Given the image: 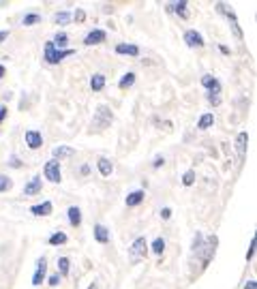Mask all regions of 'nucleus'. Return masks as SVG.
<instances>
[{"label":"nucleus","instance_id":"obj_1","mask_svg":"<svg viewBox=\"0 0 257 289\" xmlns=\"http://www.w3.org/2000/svg\"><path fill=\"white\" fill-rule=\"evenodd\" d=\"M73 54H75V49H56L54 43L47 41V43H45V54H43V58H45V62H47V64H60L64 58H69V56H73Z\"/></svg>","mask_w":257,"mask_h":289},{"label":"nucleus","instance_id":"obj_2","mask_svg":"<svg viewBox=\"0 0 257 289\" xmlns=\"http://www.w3.org/2000/svg\"><path fill=\"white\" fill-rule=\"evenodd\" d=\"M92 122L96 124V128L99 131H103V128H107L109 124L114 122V112L109 109L107 105H99L94 109V118H92Z\"/></svg>","mask_w":257,"mask_h":289},{"label":"nucleus","instance_id":"obj_3","mask_svg":"<svg viewBox=\"0 0 257 289\" xmlns=\"http://www.w3.org/2000/svg\"><path fill=\"white\" fill-rule=\"evenodd\" d=\"M148 253V240L144 236L135 238V242L128 247V259H131V263H137L139 259H144Z\"/></svg>","mask_w":257,"mask_h":289},{"label":"nucleus","instance_id":"obj_4","mask_svg":"<svg viewBox=\"0 0 257 289\" xmlns=\"http://www.w3.org/2000/svg\"><path fill=\"white\" fill-rule=\"evenodd\" d=\"M43 178H45V180H49L51 184H58V182H62V173H60V161H54V159H49L47 163L43 165Z\"/></svg>","mask_w":257,"mask_h":289},{"label":"nucleus","instance_id":"obj_5","mask_svg":"<svg viewBox=\"0 0 257 289\" xmlns=\"http://www.w3.org/2000/svg\"><path fill=\"white\" fill-rule=\"evenodd\" d=\"M216 13H225V15H227V19H229V24H231V28H234V32H236V37L238 39H242V28L240 26H238V17H236V11L231 9L229 4H225V2H218L216 6Z\"/></svg>","mask_w":257,"mask_h":289},{"label":"nucleus","instance_id":"obj_6","mask_svg":"<svg viewBox=\"0 0 257 289\" xmlns=\"http://www.w3.org/2000/svg\"><path fill=\"white\" fill-rule=\"evenodd\" d=\"M204 247H206V250H204V257H202V266L206 268V266H208V263H210L212 255H214L216 247H218V238H216V236H210L208 240L204 242Z\"/></svg>","mask_w":257,"mask_h":289},{"label":"nucleus","instance_id":"obj_7","mask_svg":"<svg viewBox=\"0 0 257 289\" xmlns=\"http://www.w3.org/2000/svg\"><path fill=\"white\" fill-rule=\"evenodd\" d=\"M105 39H107V32H105V30L92 28L86 37H84V45H88V47H90V45H101L103 41H105Z\"/></svg>","mask_w":257,"mask_h":289},{"label":"nucleus","instance_id":"obj_8","mask_svg":"<svg viewBox=\"0 0 257 289\" xmlns=\"http://www.w3.org/2000/svg\"><path fill=\"white\" fill-rule=\"evenodd\" d=\"M43 191V182H41V176H32L28 182L24 184V195H28V197H32V195H39V193Z\"/></svg>","mask_w":257,"mask_h":289},{"label":"nucleus","instance_id":"obj_9","mask_svg":"<svg viewBox=\"0 0 257 289\" xmlns=\"http://www.w3.org/2000/svg\"><path fill=\"white\" fill-rule=\"evenodd\" d=\"M45 276H47V259L45 257H41V259L37 261V270L35 274H32V285H41V283L45 281Z\"/></svg>","mask_w":257,"mask_h":289},{"label":"nucleus","instance_id":"obj_10","mask_svg":"<svg viewBox=\"0 0 257 289\" xmlns=\"http://www.w3.org/2000/svg\"><path fill=\"white\" fill-rule=\"evenodd\" d=\"M202 86L208 90L210 94H221V80H216V77L210 75V73H206L202 77Z\"/></svg>","mask_w":257,"mask_h":289},{"label":"nucleus","instance_id":"obj_11","mask_svg":"<svg viewBox=\"0 0 257 289\" xmlns=\"http://www.w3.org/2000/svg\"><path fill=\"white\" fill-rule=\"evenodd\" d=\"M24 141H26V146H28L30 150H39V148L43 146V135L39 131H26Z\"/></svg>","mask_w":257,"mask_h":289},{"label":"nucleus","instance_id":"obj_12","mask_svg":"<svg viewBox=\"0 0 257 289\" xmlns=\"http://www.w3.org/2000/svg\"><path fill=\"white\" fill-rule=\"evenodd\" d=\"M184 43L189 47H204V37L199 30H186L184 32Z\"/></svg>","mask_w":257,"mask_h":289},{"label":"nucleus","instance_id":"obj_13","mask_svg":"<svg viewBox=\"0 0 257 289\" xmlns=\"http://www.w3.org/2000/svg\"><path fill=\"white\" fill-rule=\"evenodd\" d=\"M247 146H249V133L242 131L238 133L236 137V152H238V159L244 161V157H247Z\"/></svg>","mask_w":257,"mask_h":289},{"label":"nucleus","instance_id":"obj_14","mask_svg":"<svg viewBox=\"0 0 257 289\" xmlns=\"http://www.w3.org/2000/svg\"><path fill=\"white\" fill-rule=\"evenodd\" d=\"M51 212H54V204H51V202H43V204L30 206V214L32 216H49Z\"/></svg>","mask_w":257,"mask_h":289},{"label":"nucleus","instance_id":"obj_15","mask_svg":"<svg viewBox=\"0 0 257 289\" xmlns=\"http://www.w3.org/2000/svg\"><path fill=\"white\" fill-rule=\"evenodd\" d=\"M114 51H116V54H120V56H131V58L139 56V47H137V45H133V43H118Z\"/></svg>","mask_w":257,"mask_h":289},{"label":"nucleus","instance_id":"obj_16","mask_svg":"<svg viewBox=\"0 0 257 289\" xmlns=\"http://www.w3.org/2000/svg\"><path fill=\"white\" fill-rule=\"evenodd\" d=\"M146 199V191H141V189H135V191H131L127 195V199H125V204L128 206V208H135V206H139L141 202Z\"/></svg>","mask_w":257,"mask_h":289},{"label":"nucleus","instance_id":"obj_17","mask_svg":"<svg viewBox=\"0 0 257 289\" xmlns=\"http://www.w3.org/2000/svg\"><path fill=\"white\" fill-rule=\"evenodd\" d=\"M96 169H99V173L103 178H109L112 176V171H114V165H112V161H109L107 157H99V161H96Z\"/></svg>","mask_w":257,"mask_h":289},{"label":"nucleus","instance_id":"obj_18","mask_svg":"<svg viewBox=\"0 0 257 289\" xmlns=\"http://www.w3.org/2000/svg\"><path fill=\"white\" fill-rule=\"evenodd\" d=\"M186 6H189V2L180 0V2H173V4L167 6V13H176L180 19H186V17H189V13H186Z\"/></svg>","mask_w":257,"mask_h":289},{"label":"nucleus","instance_id":"obj_19","mask_svg":"<svg viewBox=\"0 0 257 289\" xmlns=\"http://www.w3.org/2000/svg\"><path fill=\"white\" fill-rule=\"evenodd\" d=\"M92 234H94V240L99 242V244H107V242H109V231H107L105 225L96 223L94 229H92Z\"/></svg>","mask_w":257,"mask_h":289},{"label":"nucleus","instance_id":"obj_20","mask_svg":"<svg viewBox=\"0 0 257 289\" xmlns=\"http://www.w3.org/2000/svg\"><path fill=\"white\" fill-rule=\"evenodd\" d=\"M73 154H75V148H71V146H56L54 150H51V157H54V161L73 157Z\"/></svg>","mask_w":257,"mask_h":289},{"label":"nucleus","instance_id":"obj_21","mask_svg":"<svg viewBox=\"0 0 257 289\" xmlns=\"http://www.w3.org/2000/svg\"><path fill=\"white\" fill-rule=\"evenodd\" d=\"M67 216H69V223L73 225V227H80V225H82V210L77 208V206H69V208H67Z\"/></svg>","mask_w":257,"mask_h":289},{"label":"nucleus","instance_id":"obj_22","mask_svg":"<svg viewBox=\"0 0 257 289\" xmlns=\"http://www.w3.org/2000/svg\"><path fill=\"white\" fill-rule=\"evenodd\" d=\"M105 75L103 73H94L92 77H90V90H92V92H101L103 88H105Z\"/></svg>","mask_w":257,"mask_h":289},{"label":"nucleus","instance_id":"obj_23","mask_svg":"<svg viewBox=\"0 0 257 289\" xmlns=\"http://www.w3.org/2000/svg\"><path fill=\"white\" fill-rule=\"evenodd\" d=\"M214 124V114H202L197 120V128L199 131H208V128Z\"/></svg>","mask_w":257,"mask_h":289},{"label":"nucleus","instance_id":"obj_24","mask_svg":"<svg viewBox=\"0 0 257 289\" xmlns=\"http://www.w3.org/2000/svg\"><path fill=\"white\" fill-rule=\"evenodd\" d=\"M69 236L64 234V231H56V234H51L47 238V244H51V247H60V244H67Z\"/></svg>","mask_w":257,"mask_h":289},{"label":"nucleus","instance_id":"obj_25","mask_svg":"<svg viewBox=\"0 0 257 289\" xmlns=\"http://www.w3.org/2000/svg\"><path fill=\"white\" fill-rule=\"evenodd\" d=\"M133 83H135V73H133V71H128V73H125V75L120 77L118 88H120V90H127V88H131Z\"/></svg>","mask_w":257,"mask_h":289},{"label":"nucleus","instance_id":"obj_26","mask_svg":"<svg viewBox=\"0 0 257 289\" xmlns=\"http://www.w3.org/2000/svg\"><path fill=\"white\" fill-rule=\"evenodd\" d=\"M51 43H54L56 49H64L67 47V43H69V35L67 32H58V35H54V41Z\"/></svg>","mask_w":257,"mask_h":289},{"label":"nucleus","instance_id":"obj_27","mask_svg":"<svg viewBox=\"0 0 257 289\" xmlns=\"http://www.w3.org/2000/svg\"><path fill=\"white\" fill-rule=\"evenodd\" d=\"M56 26H67L71 22V13L69 11H60V13H56L54 19H51Z\"/></svg>","mask_w":257,"mask_h":289},{"label":"nucleus","instance_id":"obj_28","mask_svg":"<svg viewBox=\"0 0 257 289\" xmlns=\"http://www.w3.org/2000/svg\"><path fill=\"white\" fill-rule=\"evenodd\" d=\"M69 270H71L69 257H60V259H58V274H60V276H67Z\"/></svg>","mask_w":257,"mask_h":289},{"label":"nucleus","instance_id":"obj_29","mask_svg":"<svg viewBox=\"0 0 257 289\" xmlns=\"http://www.w3.org/2000/svg\"><path fill=\"white\" fill-rule=\"evenodd\" d=\"M163 250H165V238H154L152 240V253L163 255Z\"/></svg>","mask_w":257,"mask_h":289},{"label":"nucleus","instance_id":"obj_30","mask_svg":"<svg viewBox=\"0 0 257 289\" xmlns=\"http://www.w3.org/2000/svg\"><path fill=\"white\" fill-rule=\"evenodd\" d=\"M39 22H41V15H39V13H26L24 19H22L24 26H35Z\"/></svg>","mask_w":257,"mask_h":289},{"label":"nucleus","instance_id":"obj_31","mask_svg":"<svg viewBox=\"0 0 257 289\" xmlns=\"http://www.w3.org/2000/svg\"><path fill=\"white\" fill-rule=\"evenodd\" d=\"M13 189V180L9 176H4V173H0V193H6Z\"/></svg>","mask_w":257,"mask_h":289},{"label":"nucleus","instance_id":"obj_32","mask_svg":"<svg viewBox=\"0 0 257 289\" xmlns=\"http://www.w3.org/2000/svg\"><path fill=\"white\" fill-rule=\"evenodd\" d=\"M202 248H204V234H202V231H197L195 240H193V250L197 253V250H202Z\"/></svg>","mask_w":257,"mask_h":289},{"label":"nucleus","instance_id":"obj_33","mask_svg":"<svg viewBox=\"0 0 257 289\" xmlns=\"http://www.w3.org/2000/svg\"><path fill=\"white\" fill-rule=\"evenodd\" d=\"M255 248H257V238L253 236L251 238V242H249V250H247V261H251L255 257Z\"/></svg>","mask_w":257,"mask_h":289},{"label":"nucleus","instance_id":"obj_34","mask_svg":"<svg viewBox=\"0 0 257 289\" xmlns=\"http://www.w3.org/2000/svg\"><path fill=\"white\" fill-rule=\"evenodd\" d=\"M71 17H73V19H71V22L84 24V22H86V11H84V9H75V13H73V15H71Z\"/></svg>","mask_w":257,"mask_h":289},{"label":"nucleus","instance_id":"obj_35","mask_svg":"<svg viewBox=\"0 0 257 289\" xmlns=\"http://www.w3.org/2000/svg\"><path fill=\"white\" fill-rule=\"evenodd\" d=\"M193 182H195V171H193V169L184 171V176H182V184H184V186H191Z\"/></svg>","mask_w":257,"mask_h":289},{"label":"nucleus","instance_id":"obj_36","mask_svg":"<svg viewBox=\"0 0 257 289\" xmlns=\"http://www.w3.org/2000/svg\"><path fill=\"white\" fill-rule=\"evenodd\" d=\"M9 167H13V169H19V167H24V163L17 157H9Z\"/></svg>","mask_w":257,"mask_h":289},{"label":"nucleus","instance_id":"obj_37","mask_svg":"<svg viewBox=\"0 0 257 289\" xmlns=\"http://www.w3.org/2000/svg\"><path fill=\"white\" fill-rule=\"evenodd\" d=\"M208 103H210V105H221V94H210L208 92Z\"/></svg>","mask_w":257,"mask_h":289},{"label":"nucleus","instance_id":"obj_38","mask_svg":"<svg viewBox=\"0 0 257 289\" xmlns=\"http://www.w3.org/2000/svg\"><path fill=\"white\" fill-rule=\"evenodd\" d=\"M47 283H49V285H51V287H56V285H58V283H60V274H58V272H56V274H49V279H47Z\"/></svg>","mask_w":257,"mask_h":289},{"label":"nucleus","instance_id":"obj_39","mask_svg":"<svg viewBox=\"0 0 257 289\" xmlns=\"http://www.w3.org/2000/svg\"><path fill=\"white\" fill-rule=\"evenodd\" d=\"M161 165H165V157H157V159L152 161V167H154V169H159Z\"/></svg>","mask_w":257,"mask_h":289},{"label":"nucleus","instance_id":"obj_40","mask_svg":"<svg viewBox=\"0 0 257 289\" xmlns=\"http://www.w3.org/2000/svg\"><path fill=\"white\" fill-rule=\"evenodd\" d=\"M161 218H163V221L171 218V208H163V210H161Z\"/></svg>","mask_w":257,"mask_h":289},{"label":"nucleus","instance_id":"obj_41","mask_svg":"<svg viewBox=\"0 0 257 289\" xmlns=\"http://www.w3.org/2000/svg\"><path fill=\"white\" fill-rule=\"evenodd\" d=\"M244 289H257V281L255 279H249L247 283H244Z\"/></svg>","mask_w":257,"mask_h":289},{"label":"nucleus","instance_id":"obj_42","mask_svg":"<svg viewBox=\"0 0 257 289\" xmlns=\"http://www.w3.org/2000/svg\"><path fill=\"white\" fill-rule=\"evenodd\" d=\"M4 118H6V105H0V124L4 122Z\"/></svg>","mask_w":257,"mask_h":289},{"label":"nucleus","instance_id":"obj_43","mask_svg":"<svg viewBox=\"0 0 257 289\" xmlns=\"http://www.w3.org/2000/svg\"><path fill=\"white\" fill-rule=\"evenodd\" d=\"M80 171H82V176H88V173H90V165L84 163V165L80 167Z\"/></svg>","mask_w":257,"mask_h":289},{"label":"nucleus","instance_id":"obj_44","mask_svg":"<svg viewBox=\"0 0 257 289\" xmlns=\"http://www.w3.org/2000/svg\"><path fill=\"white\" fill-rule=\"evenodd\" d=\"M218 49H221V54H225V56H229V54H231V51H229V47H227V45H223V43L218 45Z\"/></svg>","mask_w":257,"mask_h":289},{"label":"nucleus","instance_id":"obj_45","mask_svg":"<svg viewBox=\"0 0 257 289\" xmlns=\"http://www.w3.org/2000/svg\"><path fill=\"white\" fill-rule=\"evenodd\" d=\"M6 37H9V30H0V43H2Z\"/></svg>","mask_w":257,"mask_h":289},{"label":"nucleus","instance_id":"obj_46","mask_svg":"<svg viewBox=\"0 0 257 289\" xmlns=\"http://www.w3.org/2000/svg\"><path fill=\"white\" fill-rule=\"evenodd\" d=\"M4 75H6V67H4V64H0V80H2Z\"/></svg>","mask_w":257,"mask_h":289},{"label":"nucleus","instance_id":"obj_47","mask_svg":"<svg viewBox=\"0 0 257 289\" xmlns=\"http://www.w3.org/2000/svg\"><path fill=\"white\" fill-rule=\"evenodd\" d=\"M88 289H99V285H96V283H90Z\"/></svg>","mask_w":257,"mask_h":289}]
</instances>
